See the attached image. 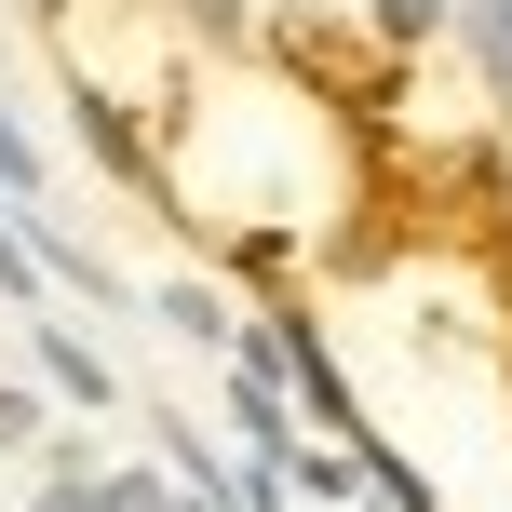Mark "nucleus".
Masks as SVG:
<instances>
[{
	"label": "nucleus",
	"instance_id": "obj_5",
	"mask_svg": "<svg viewBox=\"0 0 512 512\" xmlns=\"http://www.w3.org/2000/svg\"><path fill=\"white\" fill-rule=\"evenodd\" d=\"M27 203H54V162H41V135H27V108L0 95V216H27Z\"/></svg>",
	"mask_w": 512,
	"mask_h": 512
},
{
	"label": "nucleus",
	"instance_id": "obj_2",
	"mask_svg": "<svg viewBox=\"0 0 512 512\" xmlns=\"http://www.w3.org/2000/svg\"><path fill=\"white\" fill-rule=\"evenodd\" d=\"M27 351H41V391H54V405H81V418H108V405H122V378H108V351H95L81 324L27 310Z\"/></svg>",
	"mask_w": 512,
	"mask_h": 512
},
{
	"label": "nucleus",
	"instance_id": "obj_1",
	"mask_svg": "<svg viewBox=\"0 0 512 512\" xmlns=\"http://www.w3.org/2000/svg\"><path fill=\"white\" fill-rule=\"evenodd\" d=\"M68 135H81V162H108L122 189H162V149H149V122H135L122 95H95V81H68Z\"/></svg>",
	"mask_w": 512,
	"mask_h": 512
},
{
	"label": "nucleus",
	"instance_id": "obj_12",
	"mask_svg": "<svg viewBox=\"0 0 512 512\" xmlns=\"http://www.w3.org/2000/svg\"><path fill=\"white\" fill-rule=\"evenodd\" d=\"M14 445H41V391H27V378H0V459H14Z\"/></svg>",
	"mask_w": 512,
	"mask_h": 512
},
{
	"label": "nucleus",
	"instance_id": "obj_7",
	"mask_svg": "<svg viewBox=\"0 0 512 512\" xmlns=\"http://www.w3.org/2000/svg\"><path fill=\"white\" fill-rule=\"evenodd\" d=\"M445 14L472 27V68H486V95H512V0H445Z\"/></svg>",
	"mask_w": 512,
	"mask_h": 512
},
{
	"label": "nucleus",
	"instance_id": "obj_10",
	"mask_svg": "<svg viewBox=\"0 0 512 512\" xmlns=\"http://www.w3.org/2000/svg\"><path fill=\"white\" fill-rule=\"evenodd\" d=\"M364 27H378V41H432L445 0H364Z\"/></svg>",
	"mask_w": 512,
	"mask_h": 512
},
{
	"label": "nucleus",
	"instance_id": "obj_8",
	"mask_svg": "<svg viewBox=\"0 0 512 512\" xmlns=\"http://www.w3.org/2000/svg\"><path fill=\"white\" fill-rule=\"evenodd\" d=\"M95 512H189V486L135 459V472H95Z\"/></svg>",
	"mask_w": 512,
	"mask_h": 512
},
{
	"label": "nucleus",
	"instance_id": "obj_13",
	"mask_svg": "<svg viewBox=\"0 0 512 512\" xmlns=\"http://www.w3.org/2000/svg\"><path fill=\"white\" fill-rule=\"evenodd\" d=\"M189 512H230V499H189Z\"/></svg>",
	"mask_w": 512,
	"mask_h": 512
},
{
	"label": "nucleus",
	"instance_id": "obj_4",
	"mask_svg": "<svg viewBox=\"0 0 512 512\" xmlns=\"http://www.w3.org/2000/svg\"><path fill=\"white\" fill-rule=\"evenodd\" d=\"M230 432H243V459H283L297 445V405H283V378L256 351H230Z\"/></svg>",
	"mask_w": 512,
	"mask_h": 512
},
{
	"label": "nucleus",
	"instance_id": "obj_9",
	"mask_svg": "<svg viewBox=\"0 0 512 512\" xmlns=\"http://www.w3.org/2000/svg\"><path fill=\"white\" fill-rule=\"evenodd\" d=\"M41 297H54V283L27 270V230H14V216H0V310H41Z\"/></svg>",
	"mask_w": 512,
	"mask_h": 512
},
{
	"label": "nucleus",
	"instance_id": "obj_11",
	"mask_svg": "<svg viewBox=\"0 0 512 512\" xmlns=\"http://www.w3.org/2000/svg\"><path fill=\"white\" fill-rule=\"evenodd\" d=\"M216 499H230V512H297V499H283V472H270V459H243V472H230Z\"/></svg>",
	"mask_w": 512,
	"mask_h": 512
},
{
	"label": "nucleus",
	"instance_id": "obj_3",
	"mask_svg": "<svg viewBox=\"0 0 512 512\" xmlns=\"http://www.w3.org/2000/svg\"><path fill=\"white\" fill-rule=\"evenodd\" d=\"M149 324L189 337V351H243V310H230V283H216V270H176V283L149 297Z\"/></svg>",
	"mask_w": 512,
	"mask_h": 512
},
{
	"label": "nucleus",
	"instance_id": "obj_6",
	"mask_svg": "<svg viewBox=\"0 0 512 512\" xmlns=\"http://www.w3.org/2000/svg\"><path fill=\"white\" fill-rule=\"evenodd\" d=\"M270 472H283V499L310 512V499H351V486H364V445H283Z\"/></svg>",
	"mask_w": 512,
	"mask_h": 512
}]
</instances>
